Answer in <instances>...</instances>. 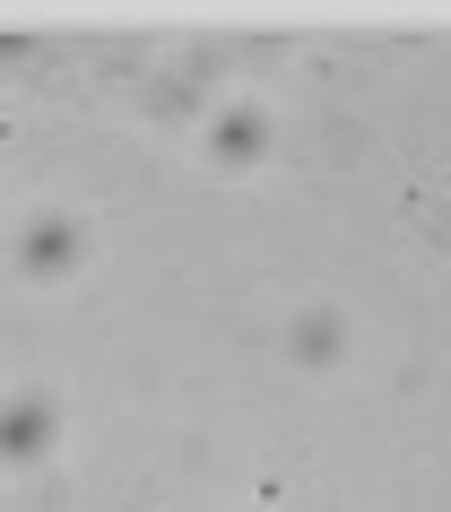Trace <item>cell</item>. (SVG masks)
Returning <instances> with one entry per match:
<instances>
[{
  "mask_svg": "<svg viewBox=\"0 0 451 512\" xmlns=\"http://www.w3.org/2000/svg\"><path fill=\"white\" fill-rule=\"evenodd\" d=\"M53 452V408L44 400H9L0 408V460H44Z\"/></svg>",
  "mask_w": 451,
  "mask_h": 512,
  "instance_id": "obj_2",
  "label": "cell"
},
{
  "mask_svg": "<svg viewBox=\"0 0 451 512\" xmlns=\"http://www.w3.org/2000/svg\"><path fill=\"white\" fill-rule=\"evenodd\" d=\"M87 261V226H70V217H35L27 235H18V270L27 278H61Z\"/></svg>",
  "mask_w": 451,
  "mask_h": 512,
  "instance_id": "obj_1",
  "label": "cell"
},
{
  "mask_svg": "<svg viewBox=\"0 0 451 512\" xmlns=\"http://www.w3.org/2000/svg\"><path fill=\"white\" fill-rule=\"evenodd\" d=\"M209 148H217V165H261L269 157V122L261 113H217V131H209Z\"/></svg>",
  "mask_w": 451,
  "mask_h": 512,
  "instance_id": "obj_3",
  "label": "cell"
},
{
  "mask_svg": "<svg viewBox=\"0 0 451 512\" xmlns=\"http://www.w3.org/2000/svg\"><path fill=\"white\" fill-rule=\"evenodd\" d=\"M417 226H425L434 243H451V209H443V200H417Z\"/></svg>",
  "mask_w": 451,
  "mask_h": 512,
  "instance_id": "obj_5",
  "label": "cell"
},
{
  "mask_svg": "<svg viewBox=\"0 0 451 512\" xmlns=\"http://www.w3.org/2000/svg\"><path fill=\"white\" fill-rule=\"evenodd\" d=\"M287 348H295V365H313V374H330V365H339V322H330V313H304V322L287 330Z\"/></svg>",
  "mask_w": 451,
  "mask_h": 512,
  "instance_id": "obj_4",
  "label": "cell"
}]
</instances>
